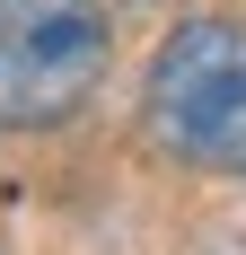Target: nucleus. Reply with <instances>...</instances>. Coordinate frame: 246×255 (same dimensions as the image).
Segmentation results:
<instances>
[{
	"instance_id": "obj_2",
	"label": "nucleus",
	"mask_w": 246,
	"mask_h": 255,
	"mask_svg": "<svg viewBox=\"0 0 246 255\" xmlns=\"http://www.w3.org/2000/svg\"><path fill=\"white\" fill-rule=\"evenodd\" d=\"M106 53V0H0V132L71 124L97 97Z\"/></svg>"
},
{
	"instance_id": "obj_1",
	"label": "nucleus",
	"mask_w": 246,
	"mask_h": 255,
	"mask_svg": "<svg viewBox=\"0 0 246 255\" xmlns=\"http://www.w3.org/2000/svg\"><path fill=\"white\" fill-rule=\"evenodd\" d=\"M149 141L202 176H246V26L238 18H185L158 35L141 79Z\"/></svg>"
}]
</instances>
